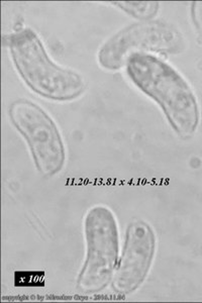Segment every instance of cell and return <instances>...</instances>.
I'll use <instances>...</instances> for the list:
<instances>
[{
	"mask_svg": "<svg viewBox=\"0 0 202 303\" xmlns=\"http://www.w3.org/2000/svg\"><path fill=\"white\" fill-rule=\"evenodd\" d=\"M8 42L18 73L37 94L54 101H71L85 91L83 77L53 62L34 30L23 28L8 36Z\"/></svg>",
	"mask_w": 202,
	"mask_h": 303,
	"instance_id": "obj_1",
	"label": "cell"
},
{
	"mask_svg": "<svg viewBox=\"0 0 202 303\" xmlns=\"http://www.w3.org/2000/svg\"><path fill=\"white\" fill-rule=\"evenodd\" d=\"M131 81L156 101L172 127L188 135L196 125V106L186 83L165 62L148 53L132 54L126 62Z\"/></svg>",
	"mask_w": 202,
	"mask_h": 303,
	"instance_id": "obj_2",
	"label": "cell"
},
{
	"mask_svg": "<svg viewBox=\"0 0 202 303\" xmlns=\"http://www.w3.org/2000/svg\"><path fill=\"white\" fill-rule=\"evenodd\" d=\"M85 260L76 289L82 295H94L112 282L120 259V232L115 214L105 206L90 209L84 219Z\"/></svg>",
	"mask_w": 202,
	"mask_h": 303,
	"instance_id": "obj_3",
	"label": "cell"
},
{
	"mask_svg": "<svg viewBox=\"0 0 202 303\" xmlns=\"http://www.w3.org/2000/svg\"><path fill=\"white\" fill-rule=\"evenodd\" d=\"M9 117L27 142L38 172L46 178L59 174L65 166L66 148L53 119L28 99L13 103Z\"/></svg>",
	"mask_w": 202,
	"mask_h": 303,
	"instance_id": "obj_4",
	"label": "cell"
},
{
	"mask_svg": "<svg viewBox=\"0 0 202 303\" xmlns=\"http://www.w3.org/2000/svg\"><path fill=\"white\" fill-rule=\"evenodd\" d=\"M156 252V236L149 224L135 221L129 224L122 256L112 282L113 290L127 295L145 282Z\"/></svg>",
	"mask_w": 202,
	"mask_h": 303,
	"instance_id": "obj_5",
	"label": "cell"
},
{
	"mask_svg": "<svg viewBox=\"0 0 202 303\" xmlns=\"http://www.w3.org/2000/svg\"><path fill=\"white\" fill-rule=\"evenodd\" d=\"M171 39L170 30L159 22L134 24L101 47L98 53L99 65L110 71L120 70L126 66L132 54L168 51Z\"/></svg>",
	"mask_w": 202,
	"mask_h": 303,
	"instance_id": "obj_6",
	"label": "cell"
},
{
	"mask_svg": "<svg viewBox=\"0 0 202 303\" xmlns=\"http://www.w3.org/2000/svg\"><path fill=\"white\" fill-rule=\"evenodd\" d=\"M114 6L121 9L128 15L139 20H151L153 19L159 10V3L143 2V3H129L120 2L113 3Z\"/></svg>",
	"mask_w": 202,
	"mask_h": 303,
	"instance_id": "obj_7",
	"label": "cell"
},
{
	"mask_svg": "<svg viewBox=\"0 0 202 303\" xmlns=\"http://www.w3.org/2000/svg\"><path fill=\"white\" fill-rule=\"evenodd\" d=\"M201 198H202V196H201Z\"/></svg>",
	"mask_w": 202,
	"mask_h": 303,
	"instance_id": "obj_8",
	"label": "cell"
}]
</instances>
